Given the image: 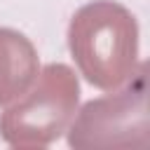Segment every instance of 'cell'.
Wrapping results in <instances>:
<instances>
[{
  "instance_id": "3957f363",
  "label": "cell",
  "mask_w": 150,
  "mask_h": 150,
  "mask_svg": "<svg viewBox=\"0 0 150 150\" xmlns=\"http://www.w3.org/2000/svg\"><path fill=\"white\" fill-rule=\"evenodd\" d=\"M148 105H145V66H138L131 84L105 98L82 105L68 131V145L87 148H145Z\"/></svg>"
},
{
  "instance_id": "7a4b0ae2",
  "label": "cell",
  "mask_w": 150,
  "mask_h": 150,
  "mask_svg": "<svg viewBox=\"0 0 150 150\" xmlns=\"http://www.w3.org/2000/svg\"><path fill=\"white\" fill-rule=\"evenodd\" d=\"M77 101L80 84L73 68L49 63L35 87L0 115V138L12 148H45L68 129Z\"/></svg>"
},
{
  "instance_id": "277c9868",
  "label": "cell",
  "mask_w": 150,
  "mask_h": 150,
  "mask_svg": "<svg viewBox=\"0 0 150 150\" xmlns=\"http://www.w3.org/2000/svg\"><path fill=\"white\" fill-rule=\"evenodd\" d=\"M38 52L33 42L12 28H0V105L23 96L38 77Z\"/></svg>"
},
{
  "instance_id": "6da1fadb",
  "label": "cell",
  "mask_w": 150,
  "mask_h": 150,
  "mask_svg": "<svg viewBox=\"0 0 150 150\" xmlns=\"http://www.w3.org/2000/svg\"><path fill=\"white\" fill-rule=\"evenodd\" d=\"M68 49L89 84L115 91L138 68V23L124 5L94 0L73 14Z\"/></svg>"
}]
</instances>
